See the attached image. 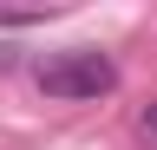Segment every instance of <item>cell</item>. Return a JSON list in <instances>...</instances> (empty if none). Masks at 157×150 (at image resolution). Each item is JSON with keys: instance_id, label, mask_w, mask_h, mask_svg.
<instances>
[{"instance_id": "2", "label": "cell", "mask_w": 157, "mask_h": 150, "mask_svg": "<svg viewBox=\"0 0 157 150\" xmlns=\"http://www.w3.org/2000/svg\"><path fill=\"white\" fill-rule=\"evenodd\" d=\"M144 137H157V104H151V111H144Z\"/></svg>"}, {"instance_id": "1", "label": "cell", "mask_w": 157, "mask_h": 150, "mask_svg": "<svg viewBox=\"0 0 157 150\" xmlns=\"http://www.w3.org/2000/svg\"><path fill=\"white\" fill-rule=\"evenodd\" d=\"M33 79H39L46 98H105V91L118 85V65L105 59V52H92V46H72V52L39 59Z\"/></svg>"}]
</instances>
